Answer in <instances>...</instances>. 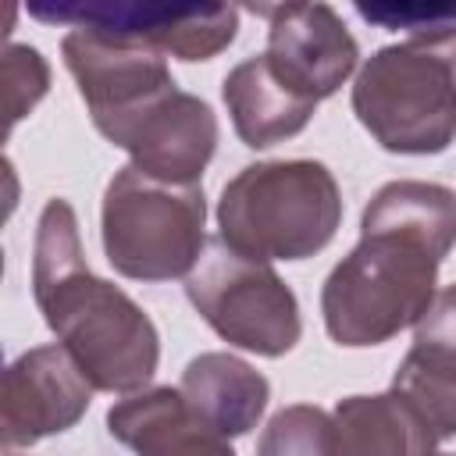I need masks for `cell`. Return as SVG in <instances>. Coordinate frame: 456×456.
Masks as SVG:
<instances>
[{
	"instance_id": "cell-14",
	"label": "cell",
	"mask_w": 456,
	"mask_h": 456,
	"mask_svg": "<svg viewBox=\"0 0 456 456\" xmlns=\"http://www.w3.org/2000/svg\"><path fill=\"white\" fill-rule=\"evenodd\" d=\"M221 96L232 114L235 135L249 150H267L274 142L299 135L317 110L314 100H306L303 93H296L292 86H285L274 75V68L267 64L264 53L235 64L224 75Z\"/></svg>"
},
{
	"instance_id": "cell-18",
	"label": "cell",
	"mask_w": 456,
	"mask_h": 456,
	"mask_svg": "<svg viewBox=\"0 0 456 456\" xmlns=\"http://www.w3.org/2000/svg\"><path fill=\"white\" fill-rule=\"evenodd\" d=\"M4 82H7V128H14L50 89V68L36 46L7 43L4 50Z\"/></svg>"
},
{
	"instance_id": "cell-17",
	"label": "cell",
	"mask_w": 456,
	"mask_h": 456,
	"mask_svg": "<svg viewBox=\"0 0 456 456\" xmlns=\"http://www.w3.org/2000/svg\"><path fill=\"white\" fill-rule=\"evenodd\" d=\"M256 456H338L331 413L310 403L278 410L256 438Z\"/></svg>"
},
{
	"instance_id": "cell-3",
	"label": "cell",
	"mask_w": 456,
	"mask_h": 456,
	"mask_svg": "<svg viewBox=\"0 0 456 456\" xmlns=\"http://www.w3.org/2000/svg\"><path fill=\"white\" fill-rule=\"evenodd\" d=\"M353 114L388 153L449 150L456 142V28L374 50L356 71Z\"/></svg>"
},
{
	"instance_id": "cell-13",
	"label": "cell",
	"mask_w": 456,
	"mask_h": 456,
	"mask_svg": "<svg viewBox=\"0 0 456 456\" xmlns=\"http://www.w3.org/2000/svg\"><path fill=\"white\" fill-rule=\"evenodd\" d=\"M107 431L135 456H235L232 442L210 431L171 385L132 392L107 410Z\"/></svg>"
},
{
	"instance_id": "cell-2",
	"label": "cell",
	"mask_w": 456,
	"mask_h": 456,
	"mask_svg": "<svg viewBox=\"0 0 456 456\" xmlns=\"http://www.w3.org/2000/svg\"><path fill=\"white\" fill-rule=\"evenodd\" d=\"M32 296L96 392L132 395L160 363V335L150 314L86 264L78 217L68 200H46L32 246Z\"/></svg>"
},
{
	"instance_id": "cell-19",
	"label": "cell",
	"mask_w": 456,
	"mask_h": 456,
	"mask_svg": "<svg viewBox=\"0 0 456 456\" xmlns=\"http://www.w3.org/2000/svg\"><path fill=\"white\" fill-rule=\"evenodd\" d=\"M356 14L381 28H403L410 39L456 28V4H356Z\"/></svg>"
},
{
	"instance_id": "cell-16",
	"label": "cell",
	"mask_w": 456,
	"mask_h": 456,
	"mask_svg": "<svg viewBox=\"0 0 456 456\" xmlns=\"http://www.w3.org/2000/svg\"><path fill=\"white\" fill-rule=\"evenodd\" d=\"M338 456H435V431L395 388L335 403Z\"/></svg>"
},
{
	"instance_id": "cell-12",
	"label": "cell",
	"mask_w": 456,
	"mask_h": 456,
	"mask_svg": "<svg viewBox=\"0 0 456 456\" xmlns=\"http://www.w3.org/2000/svg\"><path fill=\"white\" fill-rule=\"evenodd\" d=\"M392 388L413 403L438 442L456 435V285L438 289L413 324V346L399 360Z\"/></svg>"
},
{
	"instance_id": "cell-6",
	"label": "cell",
	"mask_w": 456,
	"mask_h": 456,
	"mask_svg": "<svg viewBox=\"0 0 456 456\" xmlns=\"http://www.w3.org/2000/svg\"><path fill=\"white\" fill-rule=\"evenodd\" d=\"M192 310L228 342L256 356H285L299 335V299L281 274L256 256L232 249L221 235L207 239L185 278Z\"/></svg>"
},
{
	"instance_id": "cell-5",
	"label": "cell",
	"mask_w": 456,
	"mask_h": 456,
	"mask_svg": "<svg viewBox=\"0 0 456 456\" xmlns=\"http://www.w3.org/2000/svg\"><path fill=\"white\" fill-rule=\"evenodd\" d=\"M100 239L107 264L132 281L189 278L207 246L203 185L150 178L135 164L114 171L103 192Z\"/></svg>"
},
{
	"instance_id": "cell-20",
	"label": "cell",
	"mask_w": 456,
	"mask_h": 456,
	"mask_svg": "<svg viewBox=\"0 0 456 456\" xmlns=\"http://www.w3.org/2000/svg\"><path fill=\"white\" fill-rule=\"evenodd\" d=\"M435 456H456V452H435Z\"/></svg>"
},
{
	"instance_id": "cell-4",
	"label": "cell",
	"mask_w": 456,
	"mask_h": 456,
	"mask_svg": "<svg viewBox=\"0 0 456 456\" xmlns=\"http://www.w3.org/2000/svg\"><path fill=\"white\" fill-rule=\"evenodd\" d=\"M342 224V192L321 160H260L217 200V235L256 260H306Z\"/></svg>"
},
{
	"instance_id": "cell-9",
	"label": "cell",
	"mask_w": 456,
	"mask_h": 456,
	"mask_svg": "<svg viewBox=\"0 0 456 456\" xmlns=\"http://www.w3.org/2000/svg\"><path fill=\"white\" fill-rule=\"evenodd\" d=\"M93 392L96 388L61 342L21 353L4 370L0 445L11 452L21 445H36L46 435L75 428L86 417Z\"/></svg>"
},
{
	"instance_id": "cell-8",
	"label": "cell",
	"mask_w": 456,
	"mask_h": 456,
	"mask_svg": "<svg viewBox=\"0 0 456 456\" xmlns=\"http://www.w3.org/2000/svg\"><path fill=\"white\" fill-rule=\"evenodd\" d=\"M61 57L103 139H110L153 100L178 89L164 53L128 36L71 28L61 39Z\"/></svg>"
},
{
	"instance_id": "cell-7",
	"label": "cell",
	"mask_w": 456,
	"mask_h": 456,
	"mask_svg": "<svg viewBox=\"0 0 456 456\" xmlns=\"http://www.w3.org/2000/svg\"><path fill=\"white\" fill-rule=\"evenodd\" d=\"M28 14L46 25L96 28L157 46L178 61H210L239 36V7L228 4H160V0H36Z\"/></svg>"
},
{
	"instance_id": "cell-15",
	"label": "cell",
	"mask_w": 456,
	"mask_h": 456,
	"mask_svg": "<svg viewBox=\"0 0 456 456\" xmlns=\"http://www.w3.org/2000/svg\"><path fill=\"white\" fill-rule=\"evenodd\" d=\"M178 392L189 410L221 438L249 435L271 399V385L260 370L232 353H200L185 363Z\"/></svg>"
},
{
	"instance_id": "cell-11",
	"label": "cell",
	"mask_w": 456,
	"mask_h": 456,
	"mask_svg": "<svg viewBox=\"0 0 456 456\" xmlns=\"http://www.w3.org/2000/svg\"><path fill=\"white\" fill-rule=\"evenodd\" d=\"M139 171L175 185H200L214 150H217V114L207 100L171 89L125 121L114 135Z\"/></svg>"
},
{
	"instance_id": "cell-1",
	"label": "cell",
	"mask_w": 456,
	"mask_h": 456,
	"mask_svg": "<svg viewBox=\"0 0 456 456\" xmlns=\"http://www.w3.org/2000/svg\"><path fill=\"white\" fill-rule=\"evenodd\" d=\"M456 246V192L399 178L360 217V242L321 289L324 328L338 346H381L417 324L435 299L438 267Z\"/></svg>"
},
{
	"instance_id": "cell-10",
	"label": "cell",
	"mask_w": 456,
	"mask_h": 456,
	"mask_svg": "<svg viewBox=\"0 0 456 456\" xmlns=\"http://www.w3.org/2000/svg\"><path fill=\"white\" fill-rule=\"evenodd\" d=\"M267 14V64L274 75L321 103L342 89L360 61V46L349 36L346 21L328 4H285V7H253Z\"/></svg>"
}]
</instances>
